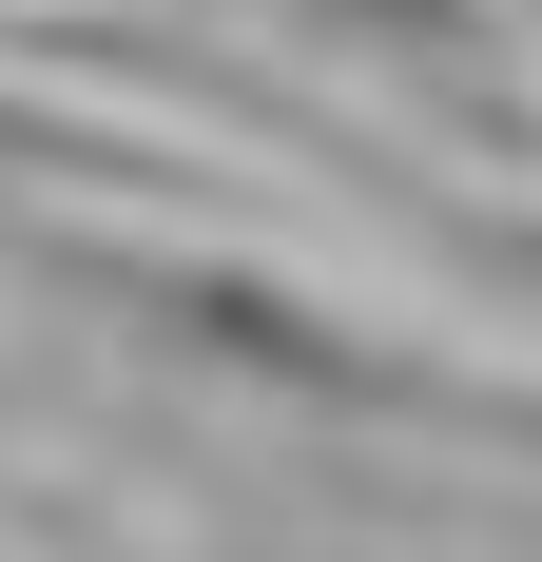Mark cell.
I'll use <instances>...</instances> for the list:
<instances>
[{
	"label": "cell",
	"mask_w": 542,
	"mask_h": 562,
	"mask_svg": "<svg viewBox=\"0 0 542 562\" xmlns=\"http://www.w3.org/2000/svg\"><path fill=\"white\" fill-rule=\"evenodd\" d=\"M291 40H349V58H407V78H485V0H271Z\"/></svg>",
	"instance_id": "1"
}]
</instances>
